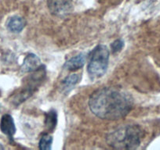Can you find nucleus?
Masks as SVG:
<instances>
[{"mask_svg":"<svg viewBox=\"0 0 160 150\" xmlns=\"http://www.w3.org/2000/svg\"><path fill=\"white\" fill-rule=\"evenodd\" d=\"M47 6L50 13L59 17L69 14L73 7L72 0H47Z\"/></svg>","mask_w":160,"mask_h":150,"instance_id":"20e7f679","label":"nucleus"},{"mask_svg":"<svg viewBox=\"0 0 160 150\" xmlns=\"http://www.w3.org/2000/svg\"><path fill=\"white\" fill-rule=\"evenodd\" d=\"M86 62V55L83 53L76 55L64 63V67L69 70H76L82 68Z\"/></svg>","mask_w":160,"mask_h":150,"instance_id":"0eeeda50","label":"nucleus"},{"mask_svg":"<svg viewBox=\"0 0 160 150\" xmlns=\"http://www.w3.org/2000/svg\"><path fill=\"white\" fill-rule=\"evenodd\" d=\"M53 138L49 134H44L40 138L38 147L41 150H50L51 149Z\"/></svg>","mask_w":160,"mask_h":150,"instance_id":"9b49d317","label":"nucleus"},{"mask_svg":"<svg viewBox=\"0 0 160 150\" xmlns=\"http://www.w3.org/2000/svg\"><path fill=\"white\" fill-rule=\"evenodd\" d=\"M0 149H4V147L2 146V144H0Z\"/></svg>","mask_w":160,"mask_h":150,"instance_id":"ddd939ff","label":"nucleus"},{"mask_svg":"<svg viewBox=\"0 0 160 150\" xmlns=\"http://www.w3.org/2000/svg\"><path fill=\"white\" fill-rule=\"evenodd\" d=\"M124 47V42L122 39H117L115 42H113L111 45V49L113 53H116L120 52Z\"/></svg>","mask_w":160,"mask_h":150,"instance_id":"f8f14e48","label":"nucleus"},{"mask_svg":"<svg viewBox=\"0 0 160 150\" xmlns=\"http://www.w3.org/2000/svg\"><path fill=\"white\" fill-rule=\"evenodd\" d=\"M41 67V61L36 55L31 53L28 55L23 62L21 70L23 73L34 72Z\"/></svg>","mask_w":160,"mask_h":150,"instance_id":"423d86ee","label":"nucleus"},{"mask_svg":"<svg viewBox=\"0 0 160 150\" xmlns=\"http://www.w3.org/2000/svg\"><path fill=\"white\" fill-rule=\"evenodd\" d=\"M143 131L137 124H126L118 127L108 134L106 141L115 149H136L141 145Z\"/></svg>","mask_w":160,"mask_h":150,"instance_id":"f03ea898","label":"nucleus"},{"mask_svg":"<svg viewBox=\"0 0 160 150\" xmlns=\"http://www.w3.org/2000/svg\"><path fill=\"white\" fill-rule=\"evenodd\" d=\"M90 111L102 120H116L125 117L131 111L133 101L127 91L115 87L96 90L89 99Z\"/></svg>","mask_w":160,"mask_h":150,"instance_id":"f257e3e1","label":"nucleus"},{"mask_svg":"<svg viewBox=\"0 0 160 150\" xmlns=\"http://www.w3.org/2000/svg\"><path fill=\"white\" fill-rule=\"evenodd\" d=\"M58 121V115L54 110H51L46 114L45 125L49 131H53L56 128Z\"/></svg>","mask_w":160,"mask_h":150,"instance_id":"9d476101","label":"nucleus"},{"mask_svg":"<svg viewBox=\"0 0 160 150\" xmlns=\"http://www.w3.org/2000/svg\"><path fill=\"white\" fill-rule=\"evenodd\" d=\"M109 55V50L105 45H98L93 49L87 67V71L91 78H99L106 73Z\"/></svg>","mask_w":160,"mask_h":150,"instance_id":"7ed1b4c3","label":"nucleus"},{"mask_svg":"<svg viewBox=\"0 0 160 150\" xmlns=\"http://www.w3.org/2000/svg\"><path fill=\"white\" fill-rule=\"evenodd\" d=\"M78 81H79V76L78 74L73 73V74L69 75L68 77L64 79L62 82V88L64 91L65 92L70 91L75 87V85L78 83Z\"/></svg>","mask_w":160,"mask_h":150,"instance_id":"1a4fd4ad","label":"nucleus"},{"mask_svg":"<svg viewBox=\"0 0 160 150\" xmlns=\"http://www.w3.org/2000/svg\"><path fill=\"white\" fill-rule=\"evenodd\" d=\"M0 129L10 140L13 139V135L16 133V127L13 117L10 114H5L2 117L0 121Z\"/></svg>","mask_w":160,"mask_h":150,"instance_id":"39448f33","label":"nucleus"},{"mask_svg":"<svg viewBox=\"0 0 160 150\" xmlns=\"http://www.w3.org/2000/svg\"><path fill=\"white\" fill-rule=\"evenodd\" d=\"M24 19L19 16H13L9 19L7 22V28L13 33H20L25 27Z\"/></svg>","mask_w":160,"mask_h":150,"instance_id":"6e6552de","label":"nucleus"}]
</instances>
